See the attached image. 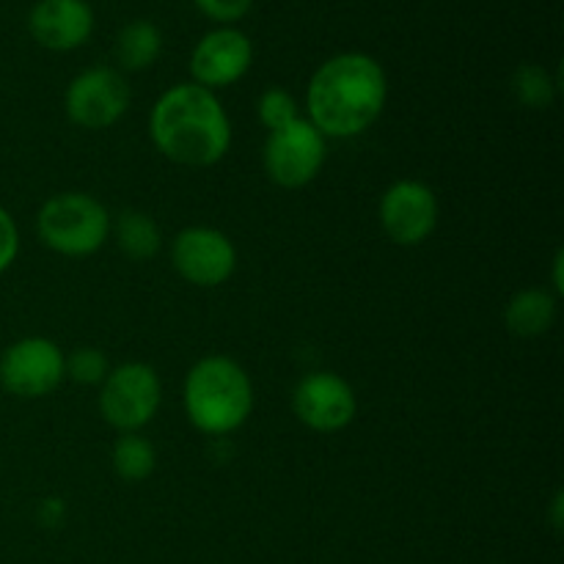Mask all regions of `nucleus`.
<instances>
[{"instance_id":"12","label":"nucleus","mask_w":564,"mask_h":564,"mask_svg":"<svg viewBox=\"0 0 564 564\" xmlns=\"http://www.w3.org/2000/svg\"><path fill=\"white\" fill-rule=\"evenodd\" d=\"M253 64V44L242 31L231 25H220L202 36L191 53V75L196 86L226 88L246 77Z\"/></svg>"},{"instance_id":"2","label":"nucleus","mask_w":564,"mask_h":564,"mask_svg":"<svg viewBox=\"0 0 564 564\" xmlns=\"http://www.w3.org/2000/svg\"><path fill=\"white\" fill-rule=\"evenodd\" d=\"M154 147L171 163L207 169L226 158L231 147V121L209 88L180 83L154 102L149 119Z\"/></svg>"},{"instance_id":"4","label":"nucleus","mask_w":564,"mask_h":564,"mask_svg":"<svg viewBox=\"0 0 564 564\" xmlns=\"http://www.w3.org/2000/svg\"><path fill=\"white\" fill-rule=\"evenodd\" d=\"M110 215L88 193H61L39 209V240L61 257H91L110 237Z\"/></svg>"},{"instance_id":"22","label":"nucleus","mask_w":564,"mask_h":564,"mask_svg":"<svg viewBox=\"0 0 564 564\" xmlns=\"http://www.w3.org/2000/svg\"><path fill=\"white\" fill-rule=\"evenodd\" d=\"M17 253H20V231H17L14 218L0 207V273L11 268Z\"/></svg>"},{"instance_id":"19","label":"nucleus","mask_w":564,"mask_h":564,"mask_svg":"<svg viewBox=\"0 0 564 564\" xmlns=\"http://www.w3.org/2000/svg\"><path fill=\"white\" fill-rule=\"evenodd\" d=\"M257 113H259V121H262L270 132L281 130V127H286V124H292L295 119H301L295 97H292L286 88H279V86L262 91V97H259V102H257Z\"/></svg>"},{"instance_id":"7","label":"nucleus","mask_w":564,"mask_h":564,"mask_svg":"<svg viewBox=\"0 0 564 564\" xmlns=\"http://www.w3.org/2000/svg\"><path fill=\"white\" fill-rule=\"evenodd\" d=\"M66 356L55 341L42 336H28L6 347L0 358V386L22 400L47 397L64 383Z\"/></svg>"},{"instance_id":"9","label":"nucleus","mask_w":564,"mask_h":564,"mask_svg":"<svg viewBox=\"0 0 564 564\" xmlns=\"http://www.w3.org/2000/svg\"><path fill=\"white\" fill-rule=\"evenodd\" d=\"M380 229L397 246H422L438 226V198L419 180H400L380 198Z\"/></svg>"},{"instance_id":"8","label":"nucleus","mask_w":564,"mask_h":564,"mask_svg":"<svg viewBox=\"0 0 564 564\" xmlns=\"http://www.w3.org/2000/svg\"><path fill=\"white\" fill-rule=\"evenodd\" d=\"M130 108V86L110 66L80 72L66 88V116L83 130H108Z\"/></svg>"},{"instance_id":"3","label":"nucleus","mask_w":564,"mask_h":564,"mask_svg":"<svg viewBox=\"0 0 564 564\" xmlns=\"http://www.w3.org/2000/svg\"><path fill=\"white\" fill-rule=\"evenodd\" d=\"M253 411V383L246 369L226 356L202 358L187 372L185 413L204 435H229Z\"/></svg>"},{"instance_id":"14","label":"nucleus","mask_w":564,"mask_h":564,"mask_svg":"<svg viewBox=\"0 0 564 564\" xmlns=\"http://www.w3.org/2000/svg\"><path fill=\"white\" fill-rule=\"evenodd\" d=\"M556 323V295L540 286L516 292L505 308V325L512 336L538 339L549 334Z\"/></svg>"},{"instance_id":"15","label":"nucleus","mask_w":564,"mask_h":564,"mask_svg":"<svg viewBox=\"0 0 564 564\" xmlns=\"http://www.w3.org/2000/svg\"><path fill=\"white\" fill-rule=\"evenodd\" d=\"M163 53V33L154 22L135 20L116 36V61L124 72L149 69Z\"/></svg>"},{"instance_id":"21","label":"nucleus","mask_w":564,"mask_h":564,"mask_svg":"<svg viewBox=\"0 0 564 564\" xmlns=\"http://www.w3.org/2000/svg\"><path fill=\"white\" fill-rule=\"evenodd\" d=\"M196 6L209 20L220 22V25H231V22L242 20L251 11L253 0H196Z\"/></svg>"},{"instance_id":"16","label":"nucleus","mask_w":564,"mask_h":564,"mask_svg":"<svg viewBox=\"0 0 564 564\" xmlns=\"http://www.w3.org/2000/svg\"><path fill=\"white\" fill-rule=\"evenodd\" d=\"M110 231L116 235L121 253L130 257L132 262H149V259L158 257L160 248H163L160 226L154 224L147 213H138V209L121 213L116 226H110Z\"/></svg>"},{"instance_id":"20","label":"nucleus","mask_w":564,"mask_h":564,"mask_svg":"<svg viewBox=\"0 0 564 564\" xmlns=\"http://www.w3.org/2000/svg\"><path fill=\"white\" fill-rule=\"evenodd\" d=\"M108 372V358L99 350H94V347H80V350H75L66 358V378L75 380V383L102 386Z\"/></svg>"},{"instance_id":"1","label":"nucleus","mask_w":564,"mask_h":564,"mask_svg":"<svg viewBox=\"0 0 564 564\" xmlns=\"http://www.w3.org/2000/svg\"><path fill=\"white\" fill-rule=\"evenodd\" d=\"M389 77L367 53H341L314 72L306 91L308 121L323 138H356L380 119Z\"/></svg>"},{"instance_id":"13","label":"nucleus","mask_w":564,"mask_h":564,"mask_svg":"<svg viewBox=\"0 0 564 564\" xmlns=\"http://www.w3.org/2000/svg\"><path fill=\"white\" fill-rule=\"evenodd\" d=\"M28 31L53 53L83 47L94 31V11L86 0H39L28 17Z\"/></svg>"},{"instance_id":"5","label":"nucleus","mask_w":564,"mask_h":564,"mask_svg":"<svg viewBox=\"0 0 564 564\" xmlns=\"http://www.w3.org/2000/svg\"><path fill=\"white\" fill-rule=\"evenodd\" d=\"M160 408V378L149 364L130 361L110 369L99 391L102 419L119 433H138Z\"/></svg>"},{"instance_id":"17","label":"nucleus","mask_w":564,"mask_h":564,"mask_svg":"<svg viewBox=\"0 0 564 564\" xmlns=\"http://www.w3.org/2000/svg\"><path fill=\"white\" fill-rule=\"evenodd\" d=\"M110 460H113L116 477L124 482H143L152 477L154 466H158V452L143 435L121 433V438L113 444Z\"/></svg>"},{"instance_id":"6","label":"nucleus","mask_w":564,"mask_h":564,"mask_svg":"<svg viewBox=\"0 0 564 564\" xmlns=\"http://www.w3.org/2000/svg\"><path fill=\"white\" fill-rule=\"evenodd\" d=\"M264 171L270 180L286 191L306 187L325 163V138L308 119L273 130L264 141Z\"/></svg>"},{"instance_id":"10","label":"nucleus","mask_w":564,"mask_h":564,"mask_svg":"<svg viewBox=\"0 0 564 564\" xmlns=\"http://www.w3.org/2000/svg\"><path fill=\"white\" fill-rule=\"evenodd\" d=\"M171 262L187 284L220 286L235 273L237 251L224 231L213 226H191L174 237Z\"/></svg>"},{"instance_id":"18","label":"nucleus","mask_w":564,"mask_h":564,"mask_svg":"<svg viewBox=\"0 0 564 564\" xmlns=\"http://www.w3.org/2000/svg\"><path fill=\"white\" fill-rule=\"evenodd\" d=\"M512 94L521 105L532 110H545L556 97V83L545 66L527 64L512 75Z\"/></svg>"},{"instance_id":"11","label":"nucleus","mask_w":564,"mask_h":564,"mask_svg":"<svg viewBox=\"0 0 564 564\" xmlns=\"http://www.w3.org/2000/svg\"><path fill=\"white\" fill-rule=\"evenodd\" d=\"M292 411L314 433H339L356 419L352 386L334 372H312L292 391Z\"/></svg>"},{"instance_id":"23","label":"nucleus","mask_w":564,"mask_h":564,"mask_svg":"<svg viewBox=\"0 0 564 564\" xmlns=\"http://www.w3.org/2000/svg\"><path fill=\"white\" fill-rule=\"evenodd\" d=\"M562 251L560 253H556V259H554V290H556V295H562V292H564V284H562Z\"/></svg>"}]
</instances>
